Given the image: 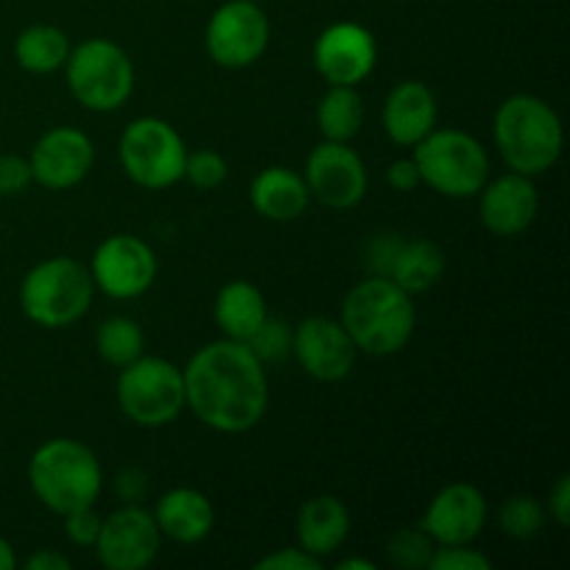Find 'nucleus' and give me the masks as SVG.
<instances>
[{
    "instance_id": "1",
    "label": "nucleus",
    "mask_w": 570,
    "mask_h": 570,
    "mask_svg": "<svg viewBox=\"0 0 570 570\" xmlns=\"http://www.w3.org/2000/svg\"><path fill=\"white\" fill-rule=\"evenodd\" d=\"M181 373L187 406L215 432H248L265 417L271 401L265 362L248 343L228 337L206 343Z\"/></svg>"
},
{
    "instance_id": "2",
    "label": "nucleus",
    "mask_w": 570,
    "mask_h": 570,
    "mask_svg": "<svg viewBox=\"0 0 570 570\" xmlns=\"http://www.w3.org/2000/svg\"><path fill=\"white\" fill-rule=\"evenodd\" d=\"M340 323L354 340L356 351L393 356L406 348L415 334V304L390 276H371L345 295Z\"/></svg>"
},
{
    "instance_id": "3",
    "label": "nucleus",
    "mask_w": 570,
    "mask_h": 570,
    "mask_svg": "<svg viewBox=\"0 0 570 570\" xmlns=\"http://www.w3.org/2000/svg\"><path fill=\"white\" fill-rule=\"evenodd\" d=\"M493 139L512 173L540 176L562 154V122L549 100L538 95H512L493 117Z\"/></svg>"
},
{
    "instance_id": "4",
    "label": "nucleus",
    "mask_w": 570,
    "mask_h": 570,
    "mask_svg": "<svg viewBox=\"0 0 570 570\" xmlns=\"http://www.w3.org/2000/svg\"><path fill=\"white\" fill-rule=\"evenodd\" d=\"M28 484L50 512L67 515L98 501L104 490V468L89 445L72 438H56L31 454Z\"/></svg>"
},
{
    "instance_id": "5",
    "label": "nucleus",
    "mask_w": 570,
    "mask_h": 570,
    "mask_svg": "<svg viewBox=\"0 0 570 570\" xmlns=\"http://www.w3.org/2000/svg\"><path fill=\"white\" fill-rule=\"evenodd\" d=\"M95 298L89 267L72 256H53L26 273L20 284L22 315L42 328H67L81 321Z\"/></svg>"
},
{
    "instance_id": "6",
    "label": "nucleus",
    "mask_w": 570,
    "mask_h": 570,
    "mask_svg": "<svg viewBox=\"0 0 570 570\" xmlns=\"http://www.w3.org/2000/svg\"><path fill=\"white\" fill-rule=\"evenodd\" d=\"M412 150L421 184L445 198H473L490 178L488 150L468 131L434 128Z\"/></svg>"
},
{
    "instance_id": "7",
    "label": "nucleus",
    "mask_w": 570,
    "mask_h": 570,
    "mask_svg": "<svg viewBox=\"0 0 570 570\" xmlns=\"http://www.w3.org/2000/svg\"><path fill=\"white\" fill-rule=\"evenodd\" d=\"M67 87L89 111H117L134 92V65L117 42L95 37L70 48L65 61Z\"/></svg>"
},
{
    "instance_id": "8",
    "label": "nucleus",
    "mask_w": 570,
    "mask_h": 570,
    "mask_svg": "<svg viewBox=\"0 0 570 570\" xmlns=\"http://www.w3.org/2000/svg\"><path fill=\"white\" fill-rule=\"evenodd\" d=\"M117 404L137 426L159 429L176 421L187 406L184 399V373L161 356H139L120 367L117 376Z\"/></svg>"
},
{
    "instance_id": "9",
    "label": "nucleus",
    "mask_w": 570,
    "mask_h": 570,
    "mask_svg": "<svg viewBox=\"0 0 570 570\" xmlns=\"http://www.w3.org/2000/svg\"><path fill=\"white\" fill-rule=\"evenodd\" d=\"M120 165L142 189H167L184 178L187 145L181 134L161 117H139L120 137Z\"/></svg>"
},
{
    "instance_id": "10",
    "label": "nucleus",
    "mask_w": 570,
    "mask_h": 570,
    "mask_svg": "<svg viewBox=\"0 0 570 570\" xmlns=\"http://www.w3.org/2000/svg\"><path fill=\"white\" fill-rule=\"evenodd\" d=\"M206 53L226 70H243L262 59L271 42V22L254 0H228L212 14L204 33Z\"/></svg>"
},
{
    "instance_id": "11",
    "label": "nucleus",
    "mask_w": 570,
    "mask_h": 570,
    "mask_svg": "<svg viewBox=\"0 0 570 570\" xmlns=\"http://www.w3.org/2000/svg\"><path fill=\"white\" fill-rule=\"evenodd\" d=\"M156 254L145 239L134 237V234H115V237L104 239L95 248L92 273L95 289L117 301L139 298L148 293L150 284L156 282Z\"/></svg>"
},
{
    "instance_id": "12",
    "label": "nucleus",
    "mask_w": 570,
    "mask_h": 570,
    "mask_svg": "<svg viewBox=\"0 0 570 570\" xmlns=\"http://www.w3.org/2000/svg\"><path fill=\"white\" fill-rule=\"evenodd\" d=\"M95 554L100 566L109 570H142L159 557L161 532L154 512L139 504H122L111 512L95 540Z\"/></svg>"
},
{
    "instance_id": "13",
    "label": "nucleus",
    "mask_w": 570,
    "mask_h": 570,
    "mask_svg": "<svg viewBox=\"0 0 570 570\" xmlns=\"http://www.w3.org/2000/svg\"><path fill=\"white\" fill-rule=\"evenodd\" d=\"M304 181L317 204L328 209H354L367 193V170L348 142L323 139L306 159Z\"/></svg>"
},
{
    "instance_id": "14",
    "label": "nucleus",
    "mask_w": 570,
    "mask_h": 570,
    "mask_svg": "<svg viewBox=\"0 0 570 570\" xmlns=\"http://www.w3.org/2000/svg\"><path fill=\"white\" fill-rule=\"evenodd\" d=\"M356 345L343 328V323L332 317H306L293 328V356L304 367L306 376L317 382H343L356 362Z\"/></svg>"
},
{
    "instance_id": "15",
    "label": "nucleus",
    "mask_w": 570,
    "mask_h": 570,
    "mask_svg": "<svg viewBox=\"0 0 570 570\" xmlns=\"http://www.w3.org/2000/svg\"><path fill=\"white\" fill-rule=\"evenodd\" d=\"M312 59L328 87H360L376 67V39L356 22H334L317 37Z\"/></svg>"
},
{
    "instance_id": "16",
    "label": "nucleus",
    "mask_w": 570,
    "mask_h": 570,
    "mask_svg": "<svg viewBox=\"0 0 570 570\" xmlns=\"http://www.w3.org/2000/svg\"><path fill=\"white\" fill-rule=\"evenodd\" d=\"M488 523V499L468 482H454L429 501L417 527L438 546H471Z\"/></svg>"
},
{
    "instance_id": "17",
    "label": "nucleus",
    "mask_w": 570,
    "mask_h": 570,
    "mask_svg": "<svg viewBox=\"0 0 570 570\" xmlns=\"http://www.w3.org/2000/svg\"><path fill=\"white\" fill-rule=\"evenodd\" d=\"M95 161V145L83 131L70 126L50 128L33 145L28 165H31L33 181L45 189H72L87 178Z\"/></svg>"
},
{
    "instance_id": "18",
    "label": "nucleus",
    "mask_w": 570,
    "mask_h": 570,
    "mask_svg": "<svg viewBox=\"0 0 570 570\" xmlns=\"http://www.w3.org/2000/svg\"><path fill=\"white\" fill-rule=\"evenodd\" d=\"M540 209L538 187L529 176L507 173L479 189V217L495 237H518L534 223Z\"/></svg>"
},
{
    "instance_id": "19",
    "label": "nucleus",
    "mask_w": 570,
    "mask_h": 570,
    "mask_svg": "<svg viewBox=\"0 0 570 570\" xmlns=\"http://www.w3.org/2000/svg\"><path fill=\"white\" fill-rule=\"evenodd\" d=\"M384 134L401 148H415L438 128V98L423 81H401L382 109Z\"/></svg>"
},
{
    "instance_id": "20",
    "label": "nucleus",
    "mask_w": 570,
    "mask_h": 570,
    "mask_svg": "<svg viewBox=\"0 0 570 570\" xmlns=\"http://www.w3.org/2000/svg\"><path fill=\"white\" fill-rule=\"evenodd\" d=\"M154 521L161 538L193 546L209 538L215 529V504L200 490L173 488L156 501Z\"/></svg>"
},
{
    "instance_id": "21",
    "label": "nucleus",
    "mask_w": 570,
    "mask_h": 570,
    "mask_svg": "<svg viewBox=\"0 0 570 570\" xmlns=\"http://www.w3.org/2000/svg\"><path fill=\"white\" fill-rule=\"evenodd\" d=\"M250 206L256 215L273 223L298 220L309 206L312 195L304 176L289 167H265L259 176L250 181Z\"/></svg>"
},
{
    "instance_id": "22",
    "label": "nucleus",
    "mask_w": 570,
    "mask_h": 570,
    "mask_svg": "<svg viewBox=\"0 0 570 570\" xmlns=\"http://www.w3.org/2000/svg\"><path fill=\"white\" fill-rule=\"evenodd\" d=\"M295 534H298V546L315 557H328L351 534V512L337 495H315L306 501L295 521Z\"/></svg>"
},
{
    "instance_id": "23",
    "label": "nucleus",
    "mask_w": 570,
    "mask_h": 570,
    "mask_svg": "<svg viewBox=\"0 0 570 570\" xmlns=\"http://www.w3.org/2000/svg\"><path fill=\"white\" fill-rule=\"evenodd\" d=\"M267 301L256 284L243 282H228L223 284L220 293L215 298V321L220 326L223 337L239 340L248 343L254 337L256 328L267 321Z\"/></svg>"
},
{
    "instance_id": "24",
    "label": "nucleus",
    "mask_w": 570,
    "mask_h": 570,
    "mask_svg": "<svg viewBox=\"0 0 570 570\" xmlns=\"http://www.w3.org/2000/svg\"><path fill=\"white\" fill-rule=\"evenodd\" d=\"M445 273V254L432 239H401L387 276L410 295L429 293Z\"/></svg>"
},
{
    "instance_id": "25",
    "label": "nucleus",
    "mask_w": 570,
    "mask_h": 570,
    "mask_svg": "<svg viewBox=\"0 0 570 570\" xmlns=\"http://www.w3.org/2000/svg\"><path fill=\"white\" fill-rule=\"evenodd\" d=\"M67 56H70V42H67L65 31L56 26H28L14 42L17 65L33 76L61 70Z\"/></svg>"
},
{
    "instance_id": "26",
    "label": "nucleus",
    "mask_w": 570,
    "mask_h": 570,
    "mask_svg": "<svg viewBox=\"0 0 570 570\" xmlns=\"http://www.w3.org/2000/svg\"><path fill=\"white\" fill-rule=\"evenodd\" d=\"M365 122V104L356 87H328L317 104V128L328 142H351Z\"/></svg>"
},
{
    "instance_id": "27",
    "label": "nucleus",
    "mask_w": 570,
    "mask_h": 570,
    "mask_svg": "<svg viewBox=\"0 0 570 570\" xmlns=\"http://www.w3.org/2000/svg\"><path fill=\"white\" fill-rule=\"evenodd\" d=\"M95 348L109 365L126 367L145 354V332L134 317H109L95 334Z\"/></svg>"
},
{
    "instance_id": "28",
    "label": "nucleus",
    "mask_w": 570,
    "mask_h": 570,
    "mask_svg": "<svg viewBox=\"0 0 570 570\" xmlns=\"http://www.w3.org/2000/svg\"><path fill=\"white\" fill-rule=\"evenodd\" d=\"M546 523V507L540 504L534 495H512L501 504L499 510V527L501 532L510 534L515 540H532L534 534L543 529Z\"/></svg>"
},
{
    "instance_id": "29",
    "label": "nucleus",
    "mask_w": 570,
    "mask_h": 570,
    "mask_svg": "<svg viewBox=\"0 0 570 570\" xmlns=\"http://www.w3.org/2000/svg\"><path fill=\"white\" fill-rule=\"evenodd\" d=\"M434 549H438V543L421 527H404L387 540V560L395 568L423 570L432 562Z\"/></svg>"
},
{
    "instance_id": "30",
    "label": "nucleus",
    "mask_w": 570,
    "mask_h": 570,
    "mask_svg": "<svg viewBox=\"0 0 570 570\" xmlns=\"http://www.w3.org/2000/svg\"><path fill=\"white\" fill-rule=\"evenodd\" d=\"M248 345L262 362L287 360V356H293V328L284 321H276V317L267 315V321L256 328Z\"/></svg>"
},
{
    "instance_id": "31",
    "label": "nucleus",
    "mask_w": 570,
    "mask_h": 570,
    "mask_svg": "<svg viewBox=\"0 0 570 570\" xmlns=\"http://www.w3.org/2000/svg\"><path fill=\"white\" fill-rule=\"evenodd\" d=\"M184 178L195 189H204V193L206 189H217L228 178V165L217 150H195V154H187Z\"/></svg>"
},
{
    "instance_id": "32",
    "label": "nucleus",
    "mask_w": 570,
    "mask_h": 570,
    "mask_svg": "<svg viewBox=\"0 0 570 570\" xmlns=\"http://www.w3.org/2000/svg\"><path fill=\"white\" fill-rule=\"evenodd\" d=\"M493 562L468 546H438L429 562V570H490Z\"/></svg>"
},
{
    "instance_id": "33",
    "label": "nucleus",
    "mask_w": 570,
    "mask_h": 570,
    "mask_svg": "<svg viewBox=\"0 0 570 570\" xmlns=\"http://www.w3.org/2000/svg\"><path fill=\"white\" fill-rule=\"evenodd\" d=\"M65 518V534L70 538V543L83 546V549H92L95 540H98L100 527H104V518L92 510V507H83V510L67 512Z\"/></svg>"
},
{
    "instance_id": "34",
    "label": "nucleus",
    "mask_w": 570,
    "mask_h": 570,
    "mask_svg": "<svg viewBox=\"0 0 570 570\" xmlns=\"http://www.w3.org/2000/svg\"><path fill=\"white\" fill-rule=\"evenodd\" d=\"M31 181L33 176L28 159L14 154H0V195H3V198L26 193Z\"/></svg>"
},
{
    "instance_id": "35",
    "label": "nucleus",
    "mask_w": 570,
    "mask_h": 570,
    "mask_svg": "<svg viewBox=\"0 0 570 570\" xmlns=\"http://www.w3.org/2000/svg\"><path fill=\"white\" fill-rule=\"evenodd\" d=\"M321 557L309 554L298 546V549H284V551H273L267 554L265 560L256 562L259 570H321Z\"/></svg>"
},
{
    "instance_id": "36",
    "label": "nucleus",
    "mask_w": 570,
    "mask_h": 570,
    "mask_svg": "<svg viewBox=\"0 0 570 570\" xmlns=\"http://www.w3.org/2000/svg\"><path fill=\"white\" fill-rule=\"evenodd\" d=\"M148 473L139 468H122L115 479V493L122 504H142L150 488Z\"/></svg>"
},
{
    "instance_id": "37",
    "label": "nucleus",
    "mask_w": 570,
    "mask_h": 570,
    "mask_svg": "<svg viewBox=\"0 0 570 570\" xmlns=\"http://www.w3.org/2000/svg\"><path fill=\"white\" fill-rule=\"evenodd\" d=\"M399 248H401L399 234H379V237L373 239L371 248H367V265H373L376 276H387Z\"/></svg>"
},
{
    "instance_id": "38",
    "label": "nucleus",
    "mask_w": 570,
    "mask_h": 570,
    "mask_svg": "<svg viewBox=\"0 0 570 570\" xmlns=\"http://www.w3.org/2000/svg\"><path fill=\"white\" fill-rule=\"evenodd\" d=\"M384 178L395 193H412V189L421 187V173H417L415 159H395L384 173Z\"/></svg>"
},
{
    "instance_id": "39",
    "label": "nucleus",
    "mask_w": 570,
    "mask_h": 570,
    "mask_svg": "<svg viewBox=\"0 0 570 570\" xmlns=\"http://www.w3.org/2000/svg\"><path fill=\"white\" fill-rule=\"evenodd\" d=\"M549 515L554 518L562 529L570 527V476L568 473H562V476L557 479L554 488H551Z\"/></svg>"
},
{
    "instance_id": "40",
    "label": "nucleus",
    "mask_w": 570,
    "mask_h": 570,
    "mask_svg": "<svg viewBox=\"0 0 570 570\" xmlns=\"http://www.w3.org/2000/svg\"><path fill=\"white\" fill-rule=\"evenodd\" d=\"M72 562L67 560L65 554H59V551H37V554L31 557V560L26 562V570H70Z\"/></svg>"
},
{
    "instance_id": "41",
    "label": "nucleus",
    "mask_w": 570,
    "mask_h": 570,
    "mask_svg": "<svg viewBox=\"0 0 570 570\" xmlns=\"http://www.w3.org/2000/svg\"><path fill=\"white\" fill-rule=\"evenodd\" d=\"M17 568V557L14 549L6 538H0V570H14Z\"/></svg>"
},
{
    "instance_id": "42",
    "label": "nucleus",
    "mask_w": 570,
    "mask_h": 570,
    "mask_svg": "<svg viewBox=\"0 0 570 570\" xmlns=\"http://www.w3.org/2000/svg\"><path fill=\"white\" fill-rule=\"evenodd\" d=\"M337 570H376L371 560H343L337 562Z\"/></svg>"
},
{
    "instance_id": "43",
    "label": "nucleus",
    "mask_w": 570,
    "mask_h": 570,
    "mask_svg": "<svg viewBox=\"0 0 570 570\" xmlns=\"http://www.w3.org/2000/svg\"><path fill=\"white\" fill-rule=\"evenodd\" d=\"M254 3H256V0H254Z\"/></svg>"
}]
</instances>
